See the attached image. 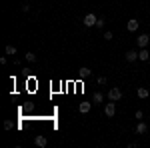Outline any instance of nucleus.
<instances>
[{
  "mask_svg": "<svg viewBox=\"0 0 150 148\" xmlns=\"http://www.w3.org/2000/svg\"><path fill=\"white\" fill-rule=\"evenodd\" d=\"M96 20H98V16H94V14H86L84 16V26H88V28H92V26H96Z\"/></svg>",
  "mask_w": 150,
  "mask_h": 148,
  "instance_id": "3",
  "label": "nucleus"
},
{
  "mask_svg": "<svg viewBox=\"0 0 150 148\" xmlns=\"http://www.w3.org/2000/svg\"><path fill=\"white\" fill-rule=\"evenodd\" d=\"M138 26H140V22L136 20V18H130L126 22V28H128V32H136L138 30Z\"/></svg>",
  "mask_w": 150,
  "mask_h": 148,
  "instance_id": "5",
  "label": "nucleus"
},
{
  "mask_svg": "<svg viewBox=\"0 0 150 148\" xmlns=\"http://www.w3.org/2000/svg\"><path fill=\"white\" fill-rule=\"evenodd\" d=\"M90 108H92V102H80V106H78V110H80L82 114H86Z\"/></svg>",
  "mask_w": 150,
  "mask_h": 148,
  "instance_id": "13",
  "label": "nucleus"
},
{
  "mask_svg": "<svg viewBox=\"0 0 150 148\" xmlns=\"http://www.w3.org/2000/svg\"><path fill=\"white\" fill-rule=\"evenodd\" d=\"M26 60H28V62H36V54H32V52H26Z\"/></svg>",
  "mask_w": 150,
  "mask_h": 148,
  "instance_id": "14",
  "label": "nucleus"
},
{
  "mask_svg": "<svg viewBox=\"0 0 150 148\" xmlns=\"http://www.w3.org/2000/svg\"><path fill=\"white\" fill-rule=\"evenodd\" d=\"M34 144L36 146H40V148H44L48 144V140H46V136H42V134H38V136L34 138Z\"/></svg>",
  "mask_w": 150,
  "mask_h": 148,
  "instance_id": "8",
  "label": "nucleus"
},
{
  "mask_svg": "<svg viewBox=\"0 0 150 148\" xmlns=\"http://www.w3.org/2000/svg\"><path fill=\"white\" fill-rule=\"evenodd\" d=\"M104 114H106L108 118H112V116L116 114V104H114V100H110V102L104 106Z\"/></svg>",
  "mask_w": 150,
  "mask_h": 148,
  "instance_id": "2",
  "label": "nucleus"
},
{
  "mask_svg": "<svg viewBox=\"0 0 150 148\" xmlns=\"http://www.w3.org/2000/svg\"><path fill=\"white\" fill-rule=\"evenodd\" d=\"M102 102H104V94L102 92H94L92 94V104L98 106V104H102Z\"/></svg>",
  "mask_w": 150,
  "mask_h": 148,
  "instance_id": "9",
  "label": "nucleus"
},
{
  "mask_svg": "<svg viewBox=\"0 0 150 148\" xmlns=\"http://www.w3.org/2000/svg\"><path fill=\"white\" fill-rule=\"evenodd\" d=\"M136 94H138V98H142V100H144V98H148V96H150L148 88H144V86H140L138 90H136Z\"/></svg>",
  "mask_w": 150,
  "mask_h": 148,
  "instance_id": "11",
  "label": "nucleus"
},
{
  "mask_svg": "<svg viewBox=\"0 0 150 148\" xmlns=\"http://www.w3.org/2000/svg\"><path fill=\"white\" fill-rule=\"evenodd\" d=\"M126 60L128 62H136V60H138V52H136V50H128L126 52Z\"/></svg>",
  "mask_w": 150,
  "mask_h": 148,
  "instance_id": "10",
  "label": "nucleus"
},
{
  "mask_svg": "<svg viewBox=\"0 0 150 148\" xmlns=\"http://www.w3.org/2000/svg\"><path fill=\"white\" fill-rule=\"evenodd\" d=\"M122 98V90L118 88V86H114V88H110L108 90V100H114V102H118Z\"/></svg>",
  "mask_w": 150,
  "mask_h": 148,
  "instance_id": "1",
  "label": "nucleus"
},
{
  "mask_svg": "<svg viewBox=\"0 0 150 148\" xmlns=\"http://www.w3.org/2000/svg\"><path fill=\"white\" fill-rule=\"evenodd\" d=\"M6 54H16V48L14 46H6Z\"/></svg>",
  "mask_w": 150,
  "mask_h": 148,
  "instance_id": "16",
  "label": "nucleus"
},
{
  "mask_svg": "<svg viewBox=\"0 0 150 148\" xmlns=\"http://www.w3.org/2000/svg\"><path fill=\"white\" fill-rule=\"evenodd\" d=\"M4 128H6V130H12V120H6V122H4Z\"/></svg>",
  "mask_w": 150,
  "mask_h": 148,
  "instance_id": "18",
  "label": "nucleus"
},
{
  "mask_svg": "<svg viewBox=\"0 0 150 148\" xmlns=\"http://www.w3.org/2000/svg\"><path fill=\"white\" fill-rule=\"evenodd\" d=\"M78 76H80V78H90V76H92V70L88 68V66H82V68L78 70Z\"/></svg>",
  "mask_w": 150,
  "mask_h": 148,
  "instance_id": "7",
  "label": "nucleus"
},
{
  "mask_svg": "<svg viewBox=\"0 0 150 148\" xmlns=\"http://www.w3.org/2000/svg\"><path fill=\"white\" fill-rule=\"evenodd\" d=\"M150 42V36L148 34H140L138 38H136V44H138V48H146Z\"/></svg>",
  "mask_w": 150,
  "mask_h": 148,
  "instance_id": "4",
  "label": "nucleus"
},
{
  "mask_svg": "<svg viewBox=\"0 0 150 148\" xmlns=\"http://www.w3.org/2000/svg\"><path fill=\"white\" fill-rule=\"evenodd\" d=\"M22 12H30V4H22Z\"/></svg>",
  "mask_w": 150,
  "mask_h": 148,
  "instance_id": "19",
  "label": "nucleus"
},
{
  "mask_svg": "<svg viewBox=\"0 0 150 148\" xmlns=\"http://www.w3.org/2000/svg\"><path fill=\"white\" fill-rule=\"evenodd\" d=\"M98 84H106V76H98Z\"/></svg>",
  "mask_w": 150,
  "mask_h": 148,
  "instance_id": "20",
  "label": "nucleus"
},
{
  "mask_svg": "<svg viewBox=\"0 0 150 148\" xmlns=\"http://www.w3.org/2000/svg\"><path fill=\"white\" fill-rule=\"evenodd\" d=\"M138 58L142 60V62H146V60L150 58V52L146 50V48H140V52H138Z\"/></svg>",
  "mask_w": 150,
  "mask_h": 148,
  "instance_id": "12",
  "label": "nucleus"
},
{
  "mask_svg": "<svg viewBox=\"0 0 150 148\" xmlns=\"http://www.w3.org/2000/svg\"><path fill=\"white\" fill-rule=\"evenodd\" d=\"M104 24H106V20L104 18H98L96 20V28H104Z\"/></svg>",
  "mask_w": 150,
  "mask_h": 148,
  "instance_id": "15",
  "label": "nucleus"
},
{
  "mask_svg": "<svg viewBox=\"0 0 150 148\" xmlns=\"http://www.w3.org/2000/svg\"><path fill=\"white\" fill-rule=\"evenodd\" d=\"M146 132H148V124L142 122V120H138V124H136V134H146Z\"/></svg>",
  "mask_w": 150,
  "mask_h": 148,
  "instance_id": "6",
  "label": "nucleus"
},
{
  "mask_svg": "<svg viewBox=\"0 0 150 148\" xmlns=\"http://www.w3.org/2000/svg\"><path fill=\"white\" fill-rule=\"evenodd\" d=\"M102 38H104V40H112V32H110V30H108V32H104Z\"/></svg>",
  "mask_w": 150,
  "mask_h": 148,
  "instance_id": "17",
  "label": "nucleus"
}]
</instances>
